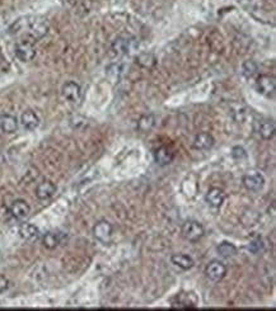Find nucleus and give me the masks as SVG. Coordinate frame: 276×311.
I'll return each mask as SVG.
<instances>
[{
	"label": "nucleus",
	"instance_id": "4be33fe9",
	"mask_svg": "<svg viewBox=\"0 0 276 311\" xmlns=\"http://www.w3.org/2000/svg\"><path fill=\"white\" fill-rule=\"evenodd\" d=\"M155 126V117L154 114L149 113V114H144L141 116L138 121V130L143 134H147Z\"/></svg>",
	"mask_w": 276,
	"mask_h": 311
},
{
	"label": "nucleus",
	"instance_id": "2eb2a0df",
	"mask_svg": "<svg viewBox=\"0 0 276 311\" xmlns=\"http://www.w3.org/2000/svg\"><path fill=\"white\" fill-rule=\"evenodd\" d=\"M66 235L64 232H55L50 231L42 236V244L43 247L47 248V249H55L56 247H59L60 244H62V241L65 240Z\"/></svg>",
	"mask_w": 276,
	"mask_h": 311
},
{
	"label": "nucleus",
	"instance_id": "20e7f679",
	"mask_svg": "<svg viewBox=\"0 0 276 311\" xmlns=\"http://www.w3.org/2000/svg\"><path fill=\"white\" fill-rule=\"evenodd\" d=\"M14 54H16L17 58L22 62L32 61L36 56V49H34L33 43L30 41H19L16 43L14 47Z\"/></svg>",
	"mask_w": 276,
	"mask_h": 311
},
{
	"label": "nucleus",
	"instance_id": "1a4fd4ad",
	"mask_svg": "<svg viewBox=\"0 0 276 311\" xmlns=\"http://www.w3.org/2000/svg\"><path fill=\"white\" fill-rule=\"evenodd\" d=\"M206 277L213 282H219L227 275V267L219 260H213L210 264L206 267Z\"/></svg>",
	"mask_w": 276,
	"mask_h": 311
},
{
	"label": "nucleus",
	"instance_id": "423d86ee",
	"mask_svg": "<svg viewBox=\"0 0 276 311\" xmlns=\"http://www.w3.org/2000/svg\"><path fill=\"white\" fill-rule=\"evenodd\" d=\"M112 234H114V227L108 221L106 220H101L98 223L95 224L94 227H93V235L94 238L98 241L103 243V244H107L110 243L111 239H112Z\"/></svg>",
	"mask_w": 276,
	"mask_h": 311
},
{
	"label": "nucleus",
	"instance_id": "c85d7f7f",
	"mask_svg": "<svg viewBox=\"0 0 276 311\" xmlns=\"http://www.w3.org/2000/svg\"><path fill=\"white\" fill-rule=\"evenodd\" d=\"M8 287H9V281L5 276H1L0 275V295L3 292H5L8 290Z\"/></svg>",
	"mask_w": 276,
	"mask_h": 311
},
{
	"label": "nucleus",
	"instance_id": "6ab92c4d",
	"mask_svg": "<svg viewBox=\"0 0 276 311\" xmlns=\"http://www.w3.org/2000/svg\"><path fill=\"white\" fill-rule=\"evenodd\" d=\"M171 263L182 271H188L193 267V259L187 254H173L171 256Z\"/></svg>",
	"mask_w": 276,
	"mask_h": 311
},
{
	"label": "nucleus",
	"instance_id": "412c9836",
	"mask_svg": "<svg viewBox=\"0 0 276 311\" xmlns=\"http://www.w3.org/2000/svg\"><path fill=\"white\" fill-rule=\"evenodd\" d=\"M258 134L264 140H271L275 135V123L271 119H264L258 125Z\"/></svg>",
	"mask_w": 276,
	"mask_h": 311
},
{
	"label": "nucleus",
	"instance_id": "cd10ccee",
	"mask_svg": "<svg viewBox=\"0 0 276 311\" xmlns=\"http://www.w3.org/2000/svg\"><path fill=\"white\" fill-rule=\"evenodd\" d=\"M262 248H264V244H262V240H261V239H256V240L251 241L248 245V250L253 254L258 253Z\"/></svg>",
	"mask_w": 276,
	"mask_h": 311
},
{
	"label": "nucleus",
	"instance_id": "aec40b11",
	"mask_svg": "<svg viewBox=\"0 0 276 311\" xmlns=\"http://www.w3.org/2000/svg\"><path fill=\"white\" fill-rule=\"evenodd\" d=\"M0 130L5 134H14L18 130V121L12 114H3L0 117Z\"/></svg>",
	"mask_w": 276,
	"mask_h": 311
},
{
	"label": "nucleus",
	"instance_id": "a211bd4d",
	"mask_svg": "<svg viewBox=\"0 0 276 311\" xmlns=\"http://www.w3.org/2000/svg\"><path fill=\"white\" fill-rule=\"evenodd\" d=\"M205 199H206V202L212 206V207L219 208L221 204H223V202H224L225 195L221 189L212 188V189H209L208 193H206Z\"/></svg>",
	"mask_w": 276,
	"mask_h": 311
},
{
	"label": "nucleus",
	"instance_id": "39448f33",
	"mask_svg": "<svg viewBox=\"0 0 276 311\" xmlns=\"http://www.w3.org/2000/svg\"><path fill=\"white\" fill-rule=\"evenodd\" d=\"M199 304V300H197L196 295L193 292H181L176 296L175 299L172 300V308L173 309H184V310H188V309H195Z\"/></svg>",
	"mask_w": 276,
	"mask_h": 311
},
{
	"label": "nucleus",
	"instance_id": "5701e85b",
	"mask_svg": "<svg viewBox=\"0 0 276 311\" xmlns=\"http://www.w3.org/2000/svg\"><path fill=\"white\" fill-rule=\"evenodd\" d=\"M216 250H218L219 255L223 256V258H232L237 254L236 245L229 243V241H223L221 244H219Z\"/></svg>",
	"mask_w": 276,
	"mask_h": 311
},
{
	"label": "nucleus",
	"instance_id": "393cba45",
	"mask_svg": "<svg viewBox=\"0 0 276 311\" xmlns=\"http://www.w3.org/2000/svg\"><path fill=\"white\" fill-rule=\"evenodd\" d=\"M136 60H138V64L145 69H151L155 65V57L152 54H140Z\"/></svg>",
	"mask_w": 276,
	"mask_h": 311
},
{
	"label": "nucleus",
	"instance_id": "9b49d317",
	"mask_svg": "<svg viewBox=\"0 0 276 311\" xmlns=\"http://www.w3.org/2000/svg\"><path fill=\"white\" fill-rule=\"evenodd\" d=\"M9 212L16 220L23 221V220H26L30 216L31 207H30V204L26 201H23V199H17V201H14L10 204Z\"/></svg>",
	"mask_w": 276,
	"mask_h": 311
},
{
	"label": "nucleus",
	"instance_id": "ddd939ff",
	"mask_svg": "<svg viewBox=\"0 0 276 311\" xmlns=\"http://www.w3.org/2000/svg\"><path fill=\"white\" fill-rule=\"evenodd\" d=\"M21 125L27 131H33L40 126V117L37 116V113L34 111H25L21 116Z\"/></svg>",
	"mask_w": 276,
	"mask_h": 311
},
{
	"label": "nucleus",
	"instance_id": "f3484780",
	"mask_svg": "<svg viewBox=\"0 0 276 311\" xmlns=\"http://www.w3.org/2000/svg\"><path fill=\"white\" fill-rule=\"evenodd\" d=\"M173 159H175V154L166 146L158 147L154 151V160L160 167H166V165L171 164L173 162Z\"/></svg>",
	"mask_w": 276,
	"mask_h": 311
},
{
	"label": "nucleus",
	"instance_id": "f257e3e1",
	"mask_svg": "<svg viewBox=\"0 0 276 311\" xmlns=\"http://www.w3.org/2000/svg\"><path fill=\"white\" fill-rule=\"evenodd\" d=\"M139 49V42L135 37L131 36V34H123V36H119L116 40L112 43V51L116 54V55L125 56V55H131L136 50Z\"/></svg>",
	"mask_w": 276,
	"mask_h": 311
},
{
	"label": "nucleus",
	"instance_id": "a878e982",
	"mask_svg": "<svg viewBox=\"0 0 276 311\" xmlns=\"http://www.w3.org/2000/svg\"><path fill=\"white\" fill-rule=\"evenodd\" d=\"M256 73H257V64L255 61L248 60L242 65V74L245 78H252Z\"/></svg>",
	"mask_w": 276,
	"mask_h": 311
},
{
	"label": "nucleus",
	"instance_id": "0eeeda50",
	"mask_svg": "<svg viewBox=\"0 0 276 311\" xmlns=\"http://www.w3.org/2000/svg\"><path fill=\"white\" fill-rule=\"evenodd\" d=\"M61 94L66 102L71 104H78L82 99V88L78 83L66 82L61 88Z\"/></svg>",
	"mask_w": 276,
	"mask_h": 311
},
{
	"label": "nucleus",
	"instance_id": "4468645a",
	"mask_svg": "<svg viewBox=\"0 0 276 311\" xmlns=\"http://www.w3.org/2000/svg\"><path fill=\"white\" fill-rule=\"evenodd\" d=\"M56 193V186L51 180H43L36 187V196L40 201H47Z\"/></svg>",
	"mask_w": 276,
	"mask_h": 311
},
{
	"label": "nucleus",
	"instance_id": "f03ea898",
	"mask_svg": "<svg viewBox=\"0 0 276 311\" xmlns=\"http://www.w3.org/2000/svg\"><path fill=\"white\" fill-rule=\"evenodd\" d=\"M182 236H184L186 240L191 241V243H196L200 239L203 238L204 234H205V230H204V226L200 223L195 221V220H188L182 225L181 227Z\"/></svg>",
	"mask_w": 276,
	"mask_h": 311
},
{
	"label": "nucleus",
	"instance_id": "9d476101",
	"mask_svg": "<svg viewBox=\"0 0 276 311\" xmlns=\"http://www.w3.org/2000/svg\"><path fill=\"white\" fill-rule=\"evenodd\" d=\"M256 89L265 97H273L275 94V79L269 75H261L256 82Z\"/></svg>",
	"mask_w": 276,
	"mask_h": 311
},
{
	"label": "nucleus",
	"instance_id": "7ed1b4c3",
	"mask_svg": "<svg viewBox=\"0 0 276 311\" xmlns=\"http://www.w3.org/2000/svg\"><path fill=\"white\" fill-rule=\"evenodd\" d=\"M25 29H27L28 34L34 40H41L46 36L49 32V25L41 18H30L26 21Z\"/></svg>",
	"mask_w": 276,
	"mask_h": 311
},
{
	"label": "nucleus",
	"instance_id": "bb28decb",
	"mask_svg": "<svg viewBox=\"0 0 276 311\" xmlns=\"http://www.w3.org/2000/svg\"><path fill=\"white\" fill-rule=\"evenodd\" d=\"M232 156H233V159H236V160H242V159L247 158V151H245V147L242 146H234L233 149H232Z\"/></svg>",
	"mask_w": 276,
	"mask_h": 311
},
{
	"label": "nucleus",
	"instance_id": "f8f14e48",
	"mask_svg": "<svg viewBox=\"0 0 276 311\" xmlns=\"http://www.w3.org/2000/svg\"><path fill=\"white\" fill-rule=\"evenodd\" d=\"M215 139L213 138L212 134L209 132H201V134L196 135L195 139H193L192 147L195 150H199V151H205V150L212 149L214 146Z\"/></svg>",
	"mask_w": 276,
	"mask_h": 311
},
{
	"label": "nucleus",
	"instance_id": "b1692460",
	"mask_svg": "<svg viewBox=\"0 0 276 311\" xmlns=\"http://www.w3.org/2000/svg\"><path fill=\"white\" fill-rule=\"evenodd\" d=\"M106 74H107L111 79L119 80L123 74V64H121V62H114V64L108 65L106 67Z\"/></svg>",
	"mask_w": 276,
	"mask_h": 311
},
{
	"label": "nucleus",
	"instance_id": "6e6552de",
	"mask_svg": "<svg viewBox=\"0 0 276 311\" xmlns=\"http://www.w3.org/2000/svg\"><path fill=\"white\" fill-rule=\"evenodd\" d=\"M243 184L251 192H260L265 186V178L258 171H248L243 177Z\"/></svg>",
	"mask_w": 276,
	"mask_h": 311
},
{
	"label": "nucleus",
	"instance_id": "dca6fc26",
	"mask_svg": "<svg viewBox=\"0 0 276 311\" xmlns=\"http://www.w3.org/2000/svg\"><path fill=\"white\" fill-rule=\"evenodd\" d=\"M18 232L19 236L27 241H34L40 238V229L33 224H22Z\"/></svg>",
	"mask_w": 276,
	"mask_h": 311
}]
</instances>
